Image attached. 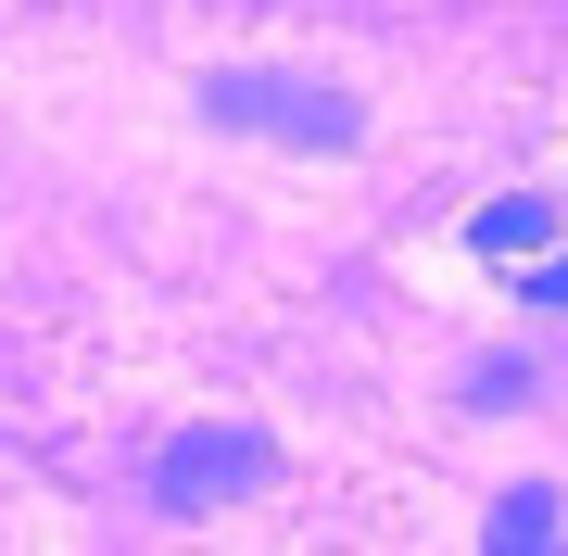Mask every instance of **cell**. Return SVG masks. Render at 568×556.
I'll return each instance as SVG.
<instances>
[{
    "instance_id": "1",
    "label": "cell",
    "mask_w": 568,
    "mask_h": 556,
    "mask_svg": "<svg viewBox=\"0 0 568 556\" xmlns=\"http://www.w3.org/2000/svg\"><path fill=\"white\" fill-rule=\"evenodd\" d=\"M203 114H215V127H265V140H304V152H354V140H366L354 89L253 77V63H227V77H203Z\"/></svg>"
},
{
    "instance_id": "2",
    "label": "cell",
    "mask_w": 568,
    "mask_h": 556,
    "mask_svg": "<svg viewBox=\"0 0 568 556\" xmlns=\"http://www.w3.org/2000/svg\"><path fill=\"white\" fill-rule=\"evenodd\" d=\"M253 481H278V443H265V431H190L152 468V494L164 506H203V494H253Z\"/></svg>"
},
{
    "instance_id": "3",
    "label": "cell",
    "mask_w": 568,
    "mask_h": 556,
    "mask_svg": "<svg viewBox=\"0 0 568 556\" xmlns=\"http://www.w3.org/2000/svg\"><path fill=\"white\" fill-rule=\"evenodd\" d=\"M556 228H568L556 190H506V203L467 215V253H480V266H530V253H556Z\"/></svg>"
},
{
    "instance_id": "4",
    "label": "cell",
    "mask_w": 568,
    "mask_h": 556,
    "mask_svg": "<svg viewBox=\"0 0 568 556\" xmlns=\"http://www.w3.org/2000/svg\"><path fill=\"white\" fill-rule=\"evenodd\" d=\"M493 544H556V494L530 481V494H506L493 506Z\"/></svg>"
},
{
    "instance_id": "5",
    "label": "cell",
    "mask_w": 568,
    "mask_h": 556,
    "mask_svg": "<svg viewBox=\"0 0 568 556\" xmlns=\"http://www.w3.org/2000/svg\"><path fill=\"white\" fill-rule=\"evenodd\" d=\"M506 279H518V304H530V316H568V241H556V253H530V266H506Z\"/></svg>"
}]
</instances>
